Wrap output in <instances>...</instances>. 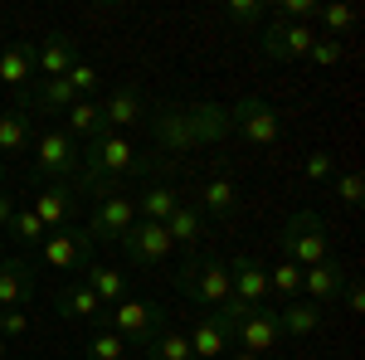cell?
Listing matches in <instances>:
<instances>
[{
    "label": "cell",
    "instance_id": "6da1fadb",
    "mask_svg": "<svg viewBox=\"0 0 365 360\" xmlns=\"http://www.w3.org/2000/svg\"><path fill=\"white\" fill-rule=\"evenodd\" d=\"M146 170H151V161L141 156V146L127 132H98L93 141H83V161H78L73 190L113 195V190H122V180H137Z\"/></svg>",
    "mask_w": 365,
    "mask_h": 360
},
{
    "label": "cell",
    "instance_id": "7a4b0ae2",
    "mask_svg": "<svg viewBox=\"0 0 365 360\" xmlns=\"http://www.w3.org/2000/svg\"><path fill=\"white\" fill-rule=\"evenodd\" d=\"M175 287L190 297L195 307L205 312H220V307L234 297V287H229V263L225 258H180V273H175Z\"/></svg>",
    "mask_w": 365,
    "mask_h": 360
},
{
    "label": "cell",
    "instance_id": "3957f363",
    "mask_svg": "<svg viewBox=\"0 0 365 360\" xmlns=\"http://www.w3.org/2000/svg\"><path fill=\"white\" fill-rule=\"evenodd\" d=\"M78 161H83V146L68 137L63 127H49L34 137V180L49 185V180H78Z\"/></svg>",
    "mask_w": 365,
    "mask_h": 360
},
{
    "label": "cell",
    "instance_id": "277c9868",
    "mask_svg": "<svg viewBox=\"0 0 365 360\" xmlns=\"http://www.w3.org/2000/svg\"><path fill=\"white\" fill-rule=\"evenodd\" d=\"M282 258L292 268H317V263L331 258V239H327V229H322V220L312 210H297L282 224Z\"/></svg>",
    "mask_w": 365,
    "mask_h": 360
},
{
    "label": "cell",
    "instance_id": "5b68a950",
    "mask_svg": "<svg viewBox=\"0 0 365 360\" xmlns=\"http://www.w3.org/2000/svg\"><path fill=\"white\" fill-rule=\"evenodd\" d=\"M108 326H113L127 346H151V336L166 331V307L161 302H146V297H122V302L108 307Z\"/></svg>",
    "mask_w": 365,
    "mask_h": 360
},
{
    "label": "cell",
    "instance_id": "8992f818",
    "mask_svg": "<svg viewBox=\"0 0 365 360\" xmlns=\"http://www.w3.org/2000/svg\"><path fill=\"white\" fill-rule=\"evenodd\" d=\"M93 234L88 229H54V234H44V244H39V253H44V263L49 268H58V273H83L88 263H93Z\"/></svg>",
    "mask_w": 365,
    "mask_h": 360
},
{
    "label": "cell",
    "instance_id": "52a82bcc",
    "mask_svg": "<svg viewBox=\"0 0 365 360\" xmlns=\"http://www.w3.org/2000/svg\"><path fill=\"white\" fill-rule=\"evenodd\" d=\"M312 44H317V29L312 25L268 20V25L258 29V49H263V58H273V63H297V58L312 54Z\"/></svg>",
    "mask_w": 365,
    "mask_h": 360
},
{
    "label": "cell",
    "instance_id": "ba28073f",
    "mask_svg": "<svg viewBox=\"0 0 365 360\" xmlns=\"http://www.w3.org/2000/svg\"><path fill=\"white\" fill-rule=\"evenodd\" d=\"M117 244H122V253H127L132 268H161V263L170 258V249H175L170 234H166V224H151V220H137Z\"/></svg>",
    "mask_w": 365,
    "mask_h": 360
},
{
    "label": "cell",
    "instance_id": "9c48e42d",
    "mask_svg": "<svg viewBox=\"0 0 365 360\" xmlns=\"http://www.w3.org/2000/svg\"><path fill=\"white\" fill-rule=\"evenodd\" d=\"M132 224H137V200L127 190H113V195H98L93 220H88L83 229L93 234V244H98V239H122Z\"/></svg>",
    "mask_w": 365,
    "mask_h": 360
},
{
    "label": "cell",
    "instance_id": "30bf717a",
    "mask_svg": "<svg viewBox=\"0 0 365 360\" xmlns=\"http://www.w3.org/2000/svg\"><path fill=\"white\" fill-rule=\"evenodd\" d=\"M282 341H287V336H282L273 307H258V312H249V317L234 326V346H239L244 356H258V360L268 356V351H278Z\"/></svg>",
    "mask_w": 365,
    "mask_h": 360
},
{
    "label": "cell",
    "instance_id": "8fae6325",
    "mask_svg": "<svg viewBox=\"0 0 365 360\" xmlns=\"http://www.w3.org/2000/svg\"><path fill=\"white\" fill-rule=\"evenodd\" d=\"M29 210L39 215V224L54 234V229H68L73 220V210H78V190H73V180H49V185H39L34 200H29Z\"/></svg>",
    "mask_w": 365,
    "mask_h": 360
},
{
    "label": "cell",
    "instance_id": "7c38bea8",
    "mask_svg": "<svg viewBox=\"0 0 365 360\" xmlns=\"http://www.w3.org/2000/svg\"><path fill=\"white\" fill-rule=\"evenodd\" d=\"M78 63V39L68 29H49L44 39H34V78H63Z\"/></svg>",
    "mask_w": 365,
    "mask_h": 360
},
{
    "label": "cell",
    "instance_id": "4fadbf2b",
    "mask_svg": "<svg viewBox=\"0 0 365 360\" xmlns=\"http://www.w3.org/2000/svg\"><path fill=\"white\" fill-rule=\"evenodd\" d=\"M229 117H234V127L244 132V141H253V146H273L278 132H282L273 103H263V98H244L239 108H229Z\"/></svg>",
    "mask_w": 365,
    "mask_h": 360
},
{
    "label": "cell",
    "instance_id": "5bb4252c",
    "mask_svg": "<svg viewBox=\"0 0 365 360\" xmlns=\"http://www.w3.org/2000/svg\"><path fill=\"white\" fill-rule=\"evenodd\" d=\"M229 287H234V297L244 307H268V297H273V287H268V268L258 263V258H249V253H239L234 263H229Z\"/></svg>",
    "mask_w": 365,
    "mask_h": 360
},
{
    "label": "cell",
    "instance_id": "9a60e30c",
    "mask_svg": "<svg viewBox=\"0 0 365 360\" xmlns=\"http://www.w3.org/2000/svg\"><path fill=\"white\" fill-rule=\"evenodd\" d=\"M185 336H190V351H195V360H225L229 351H234V331L220 322V312H200L195 326H190Z\"/></svg>",
    "mask_w": 365,
    "mask_h": 360
},
{
    "label": "cell",
    "instance_id": "2e32d148",
    "mask_svg": "<svg viewBox=\"0 0 365 360\" xmlns=\"http://www.w3.org/2000/svg\"><path fill=\"white\" fill-rule=\"evenodd\" d=\"M98 108H103V127H108V132H127V127H137L141 117H146V103H141V93L132 83L113 88Z\"/></svg>",
    "mask_w": 365,
    "mask_h": 360
},
{
    "label": "cell",
    "instance_id": "e0dca14e",
    "mask_svg": "<svg viewBox=\"0 0 365 360\" xmlns=\"http://www.w3.org/2000/svg\"><path fill=\"white\" fill-rule=\"evenodd\" d=\"M58 317H68V322H88V326H108V307L98 302L93 292H88V282L78 277V282H68L63 292L54 297Z\"/></svg>",
    "mask_w": 365,
    "mask_h": 360
},
{
    "label": "cell",
    "instance_id": "ac0fdd59",
    "mask_svg": "<svg viewBox=\"0 0 365 360\" xmlns=\"http://www.w3.org/2000/svg\"><path fill=\"white\" fill-rule=\"evenodd\" d=\"M195 210L205 220H220V224L234 220V215H239V190H234V180H229V175H210L195 190Z\"/></svg>",
    "mask_w": 365,
    "mask_h": 360
},
{
    "label": "cell",
    "instance_id": "d6986e66",
    "mask_svg": "<svg viewBox=\"0 0 365 360\" xmlns=\"http://www.w3.org/2000/svg\"><path fill=\"white\" fill-rule=\"evenodd\" d=\"M29 297H34V268H29V258H0V312L29 307Z\"/></svg>",
    "mask_w": 365,
    "mask_h": 360
},
{
    "label": "cell",
    "instance_id": "ffe728a7",
    "mask_svg": "<svg viewBox=\"0 0 365 360\" xmlns=\"http://www.w3.org/2000/svg\"><path fill=\"white\" fill-rule=\"evenodd\" d=\"M346 268H341L336 258H327V263H317V268H302V297L317 307H327V302H336L341 297V287H346Z\"/></svg>",
    "mask_w": 365,
    "mask_h": 360
},
{
    "label": "cell",
    "instance_id": "44dd1931",
    "mask_svg": "<svg viewBox=\"0 0 365 360\" xmlns=\"http://www.w3.org/2000/svg\"><path fill=\"white\" fill-rule=\"evenodd\" d=\"M0 83L5 88H34V44L29 39H10L5 49H0Z\"/></svg>",
    "mask_w": 365,
    "mask_h": 360
},
{
    "label": "cell",
    "instance_id": "7402d4cb",
    "mask_svg": "<svg viewBox=\"0 0 365 360\" xmlns=\"http://www.w3.org/2000/svg\"><path fill=\"white\" fill-rule=\"evenodd\" d=\"M322 307L317 302H307V297H292V302H282V312H278V326H282V336H292V341H302V336H312L317 326H322Z\"/></svg>",
    "mask_w": 365,
    "mask_h": 360
},
{
    "label": "cell",
    "instance_id": "603a6c76",
    "mask_svg": "<svg viewBox=\"0 0 365 360\" xmlns=\"http://www.w3.org/2000/svg\"><path fill=\"white\" fill-rule=\"evenodd\" d=\"M83 282H88V292H93L103 307H113V302H122V297H127V273H117V268L98 263V258L83 268Z\"/></svg>",
    "mask_w": 365,
    "mask_h": 360
},
{
    "label": "cell",
    "instance_id": "cb8c5ba5",
    "mask_svg": "<svg viewBox=\"0 0 365 360\" xmlns=\"http://www.w3.org/2000/svg\"><path fill=\"white\" fill-rule=\"evenodd\" d=\"M63 132L73 141H93L98 132H108L103 127V108H98V98H78L73 108L63 112Z\"/></svg>",
    "mask_w": 365,
    "mask_h": 360
},
{
    "label": "cell",
    "instance_id": "d4e9b609",
    "mask_svg": "<svg viewBox=\"0 0 365 360\" xmlns=\"http://www.w3.org/2000/svg\"><path fill=\"white\" fill-rule=\"evenodd\" d=\"M29 141H34V132H29V112L10 108L5 117H0V161H5V156H25Z\"/></svg>",
    "mask_w": 365,
    "mask_h": 360
},
{
    "label": "cell",
    "instance_id": "484cf974",
    "mask_svg": "<svg viewBox=\"0 0 365 360\" xmlns=\"http://www.w3.org/2000/svg\"><path fill=\"white\" fill-rule=\"evenodd\" d=\"M166 234H170V244H180V249H195L200 244V234H205V215H200L195 205H175L170 210V220H166Z\"/></svg>",
    "mask_w": 365,
    "mask_h": 360
},
{
    "label": "cell",
    "instance_id": "4316f807",
    "mask_svg": "<svg viewBox=\"0 0 365 360\" xmlns=\"http://www.w3.org/2000/svg\"><path fill=\"white\" fill-rule=\"evenodd\" d=\"M137 200V220H151V224H166L170 210L180 205V195L170 190V185H146L141 195H132Z\"/></svg>",
    "mask_w": 365,
    "mask_h": 360
},
{
    "label": "cell",
    "instance_id": "83f0119b",
    "mask_svg": "<svg viewBox=\"0 0 365 360\" xmlns=\"http://www.w3.org/2000/svg\"><path fill=\"white\" fill-rule=\"evenodd\" d=\"M146 356H151V360H195V351H190V336H185V331L166 326V331H156V336H151Z\"/></svg>",
    "mask_w": 365,
    "mask_h": 360
},
{
    "label": "cell",
    "instance_id": "f1b7e54d",
    "mask_svg": "<svg viewBox=\"0 0 365 360\" xmlns=\"http://www.w3.org/2000/svg\"><path fill=\"white\" fill-rule=\"evenodd\" d=\"M317 20L327 25V39H346V34L356 29V5H346V0L317 5Z\"/></svg>",
    "mask_w": 365,
    "mask_h": 360
},
{
    "label": "cell",
    "instance_id": "f546056e",
    "mask_svg": "<svg viewBox=\"0 0 365 360\" xmlns=\"http://www.w3.org/2000/svg\"><path fill=\"white\" fill-rule=\"evenodd\" d=\"M88 360H127V341L113 326H93V336H88Z\"/></svg>",
    "mask_w": 365,
    "mask_h": 360
},
{
    "label": "cell",
    "instance_id": "4dcf8cb0",
    "mask_svg": "<svg viewBox=\"0 0 365 360\" xmlns=\"http://www.w3.org/2000/svg\"><path fill=\"white\" fill-rule=\"evenodd\" d=\"M268 287H273V297H282V302L302 297V268H292L287 258L273 263V268H268Z\"/></svg>",
    "mask_w": 365,
    "mask_h": 360
},
{
    "label": "cell",
    "instance_id": "1f68e13d",
    "mask_svg": "<svg viewBox=\"0 0 365 360\" xmlns=\"http://www.w3.org/2000/svg\"><path fill=\"white\" fill-rule=\"evenodd\" d=\"M10 234H15V239H20V244H25V249H39V244H44V234H49V229H44V224H39V215H34V210H29V205H15V220H10Z\"/></svg>",
    "mask_w": 365,
    "mask_h": 360
},
{
    "label": "cell",
    "instance_id": "d6a6232c",
    "mask_svg": "<svg viewBox=\"0 0 365 360\" xmlns=\"http://www.w3.org/2000/svg\"><path fill=\"white\" fill-rule=\"evenodd\" d=\"M225 20L234 29H263L268 25V10L258 0H234V5H225Z\"/></svg>",
    "mask_w": 365,
    "mask_h": 360
},
{
    "label": "cell",
    "instance_id": "836d02e7",
    "mask_svg": "<svg viewBox=\"0 0 365 360\" xmlns=\"http://www.w3.org/2000/svg\"><path fill=\"white\" fill-rule=\"evenodd\" d=\"M317 5L322 0H278L273 20H282V25H312L317 20Z\"/></svg>",
    "mask_w": 365,
    "mask_h": 360
},
{
    "label": "cell",
    "instance_id": "e575fe53",
    "mask_svg": "<svg viewBox=\"0 0 365 360\" xmlns=\"http://www.w3.org/2000/svg\"><path fill=\"white\" fill-rule=\"evenodd\" d=\"M63 78H68V83L78 88V98H93V93L103 88V73H98L93 63H83V58H78V63H73V68H68Z\"/></svg>",
    "mask_w": 365,
    "mask_h": 360
},
{
    "label": "cell",
    "instance_id": "d590c367",
    "mask_svg": "<svg viewBox=\"0 0 365 360\" xmlns=\"http://www.w3.org/2000/svg\"><path fill=\"white\" fill-rule=\"evenodd\" d=\"M341 54H346V44H341V39H327V34H317V44H312V63H317V68H336L341 63Z\"/></svg>",
    "mask_w": 365,
    "mask_h": 360
},
{
    "label": "cell",
    "instance_id": "8d00e7d4",
    "mask_svg": "<svg viewBox=\"0 0 365 360\" xmlns=\"http://www.w3.org/2000/svg\"><path fill=\"white\" fill-rule=\"evenodd\" d=\"M336 180V195H341V205L346 210H356L361 205V195H365V180H361V170H341V175H331Z\"/></svg>",
    "mask_w": 365,
    "mask_h": 360
},
{
    "label": "cell",
    "instance_id": "74e56055",
    "mask_svg": "<svg viewBox=\"0 0 365 360\" xmlns=\"http://www.w3.org/2000/svg\"><path fill=\"white\" fill-rule=\"evenodd\" d=\"M0 336H5V341H20V336H29V312H25V307L0 312Z\"/></svg>",
    "mask_w": 365,
    "mask_h": 360
},
{
    "label": "cell",
    "instance_id": "f35d334b",
    "mask_svg": "<svg viewBox=\"0 0 365 360\" xmlns=\"http://www.w3.org/2000/svg\"><path fill=\"white\" fill-rule=\"evenodd\" d=\"M302 170H307V180H331V175H336V156H331V151H307Z\"/></svg>",
    "mask_w": 365,
    "mask_h": 360
},
{
    "label": "cell",
    "instance_id": "ab89813d",
    "mask_svg": "<svg viewBox=\"0 0 365 360\" xmlns=\"http://www.w3.org/2000/svg\"><path fill=\"white\" fill-rule=\"evenodd\" d=\"M341 302H346V312H356V317L365 312V287H361V277H356V273L346 277V287H341Z\"/></svg>",
    "mask_w": 365,
    "mask_h": 360
},
{
    "label": "cell",
    "instance_id": "60d3db41",
    "mask_svg": "<svg viewBox=\"0 0 365 360\" xmlns=\"http://www.w3.org/2000/svg\"><path fill=\"white\" fill-rule=\"evenodd\" d=\"M10 220H15V200H10V195H0V234L10 229Z\"/></svg>",
    "mask_w": 365,
    "mask_h": 360
},
{
    "label": "cell",
    "instance_id": "b9f144b4",
    "mask_svg": "<svg viewBox=\"0 0 365 360\" xmlns=\"http://www.w3.org/2000/svg\"><path fill=\"white\" fill-rule=\"evenodd\" d=\"M5 185H10V166L0 161V190H5Z\"/></svg>",
    "mask_w": 365,
    "mask_h": 360
},
{
    "label": "cell",
    "instance_id": "7bdbcfd3",
    "mask_svg": "<svg viewBox=\"0 0 365 360\" xmlns=\"http://www.w3.org/2000/svg\"><path fill=\"white\" fill-rule=\"evenodd\" d=\"M225 360H258V356H244V351H229Z\"/></svg>",
    "mask_w": 365,
    "mask_h": 360
},
{
    "label": "cell",
    "instance_id": "ee69618b",
    "mask_svg": "<svg viewBox=\"0 0 365 360\" xmlns=\"http://www.w3.org/2000/svg\"><path fill=\"white\" fill-rule=\"evenodd\" d=\"M0 360H10V341L5 336H0Z\"/></svg>",
    "mask_w": 365,
    "mask_h": 360
}]
</instances>
